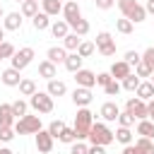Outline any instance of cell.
Listing matches in <instances>:
<instances>
[{
	"label": "cell",
	"mask_w": 154,
	"mask_h": 154,
	"mask_svg": "<svg viewBox=\"0 0 154 154\" xmlns=\"http://www.w3.org/2000/svg\"><path fill=\"white\" fill-rule=\"evenodd\" d=\"M0 154H14V152H12L10 147H0Z\"/></svg>",
	"instance_id": "db71d44e"
},
{
	"label": "cell",
	"mask_w": 154,
	"mask_h": 154,
	"mask_svg": "<svg viewBox=\"0 0 154 154\" xmlns=\"http://www.w3.org/2000/svg\"><path fill=\"white\" fill-rule=\"evenodd\" d=\"M14 140V128H0V144H7Z\"/></svg>",
	"instance_id": "ee69618b"
},
{
	"label": "cell",
	"mask_w": 154,
	"mask_h": 154,
	"mask_svg": "<svg viewBox=\"0 0 154 154\" xmlns=\"http://www.w3.org/2000/svg\"><path fill=\"white\" fill-rule=\"evenodd\" d=\"M2 17H5V10H2V5H0V19H2Z\"/></svg>",
	"instance_id": "9f6ffc18"
},
{
	"label": "cell",
	"mask_w": 154,
	"mask_h": 154,
	"mask_svg": "<svg viewBox=\"0 0 154 154\" xmlns=\"http://www.w3.org/2000/svg\"><path fill=\"white\" fill-rule=\"evenodd\" d=\"M94 2H96V7H99V10H111L116 0H94Z\"/></svg>",
	"instance_id": "c3c4849f"
},
{
	"label": "cell",
	"mask_w": 154,
	"mask_h": 154,
	"mask_svg": "<svg viewBox=\"0 0 154 154\" xmlns=\"http://www.w3.org/2000/svg\"><path fill=\"white\" fill-rule=\"evenodd\" d=\"M140 82H142V79H140V77H137L135 72H130V75H128V77H125V79L120 82V87H123L125 91H132V94H135V89L140 87Z\"/></svg>",
	"instance_id": "d6a6232c"
},
{
	"label": "cell",
	"mask_w": 154,
	"mask_h": 154,
	"mask_svg": "<svg viewBox=\"0 0 154 154\" xmlns=\"http://www.w3.org/2000/svg\"><path fill=\"white\" fill-rule=\"evenodd\" d=\"M123 154H140V152H137L135 144H125V147H123Z\"/></svg>",
	"instance_id": "816d5d0a"
},
{
	"label": "cell",
	"mask_w": 154,
	"mask_h": 154,
	"mask_svg": "<svg viewBox=\"0 0 154 154\" xmlns=\"http://www.w3.org/2000/svg\"><path fill=\"white\" fill-rule=\"evenodd\" d=\"M79 41H82V36H77V34H67L65 38H63V48L65 51H72V53H77V46H79Z\"/></svg>",
	"instance_id": "1f68e13d"
},
{
	"label": "cell",
	"mask_w": 154,
	"mask_h": 154,
	"mask_svg": "<svg viewBox=\"0 0 154 154\" xmlns=\"http://www.w3.org/2000/svg\"><path fill=\"white\" fill-rule=\"evenodd\" d=\"M41 12L48 17H58L63 12V2L60 0H41Z\"/></svg>",
	"instance_id": "44dd1931"
},
{
	"label": "cell",
	"mask_w": 154,
	"mask_h": 154,
	"mask_svg": "<svg viewBox=\"0 0 154 154\" xmlns=\"http://www.w3.org/2000/svg\"><path fill=\"white\" fill-rule=\"evenodd\" d=\"M149 82H152V84H154V72H152V75H149Z\"/></svg>",
	"instance_id": "6f0895ef"
},
{
	"label": "cell",
	"mask_w": 154,
	"mask_h": 154,
	"mask_svg": "<svg viewBox=\"0 0 154 154\" xmlns=\"http://www.w3.org/2000/svg\"><path fill=\"white\" fill-rule=\"evenodd\" d=\"M132 144L137 147V152H140V154H154V140H147V137H137Z\"/></svg>",
	"instance_id": "f1b7e54d"
},
{
	"label": "cell",
	"mask_w": 154,
	"mask_h": 154,
	"mask_svg": "<svg viewBox=\"0 0 154 154\" xmlns=\"http://www.w3.org/2000/svg\"><path fill=\"white\" fill-rule=\"evenodd\" d=\"M29 106L36 113H51L53 111V96H48L46 91H36L34 96H29Z\"/></svg>",
	"instance_id": "52a82bcc"
},
{
	"label": "cell",
	"mask_w": 154,
	"mask_h": 154,
	"mask_svg": "<svg viewBox=\"0 0 154 154\" xmlns=\"http://www.w3.org/2000/svg\"><path fill=\"white\" fill-rule=\"evenodd\" d=\"M14 51H17V48H14L10 41H2V43H0V60H7V58H12V55H14Z\"/></svg>",
	"instance_id": "f35d334b"
},
{
	"label": "cell",
	"mask_w": 154,
	"mask_h": 154,
	"mask_svg": "<svg viewBox=\"0 0 154 154\" xmlns=\"http://www.w3.org/2000/svg\"><path fill=\"white\" fill-rule=\"evenodd\" d=\"M103 91H106V96H118L120 91H123V87H120V82H116V79H111L106 87H103Z\"/></svg>",
	"instance_id": "ab89813d"
},
{
	"label": "cell",
	"mask_w": 154,
	"mask_h": 154,
	"mask_svg": "<svg viewBox=\"0 0 154 154\" xmlns=\"http://www.w3.org/2000/svg\"><path fill=\"white\" fill-rule=\"evenodd\" d=\"M111 79H113V77H111L108 72H99V75H96V84H99V87H106Z\"/></svg>",
	"instance_id": "7dc6e473"
},
{
	"label": "cell",
	"mask_w": 154,
	"mask_h": 154,
	"mask_svg": "<svg viewBox=\"0 0 154 154\" xmlns=\"http://www.w3.org/2000/svg\"><path fill=\"white\" fill-rule=\"evenodd\" d=\"M2 41H7V38H5V29L0 26V43H2Z\"/></svg>",
	"instance_id": "11a10c76"
},
{
	"label": "cell",
	"mask_w": 154,
	"mask_h": 154,
	"mask_svg": "<svg viewBox=\"0 0 154 154\" xmlns=\"http://www.w3.org/2000/svg\"><path fill=\"white\" fill-rule=\"evenodd\" d=\"M36 2H41V0H36Z\"/></svg>",
	"instance_id": "91938a15"
},
{
	"label": "cell",
	"mask_w": 154,
	"mask_h": 154,
	"mask_svg": "<svg viewBox=\"0 0 154 154\" xmlns=\"http://www.w3.org/2000/svg\"><path fill=\"white\" fill-rule=\"evenodd\" d=\"M31 26L36 29V31H43V29H51V17L48 14H43V12H38L34 19H31Z\"/></svg>",
	"instance_id": "f546056e"
},
{
	"label": "cell",
	"mask_w": 154,
	"mask_h": 154,
	"mask_svg": "<svg viewBox=\"0 0 154 154\" xmlns=\"http://www.w3.org/2000/svg\"><path fill=\"white\" fill-rule=\"evenodd\" d=\"M96 51L103 55V58H111V55H116V41H113V36L108 34V31H99L96 34Z\"/></svg>",
	"instance_id": "5b68a950"
},
{
	"label": "cell",
	"mask_w": 154,
	"mask_h": 154,
	"mask_svg": "<svg viewBox=\"0 0 154 154\" xmlns=\"http://www.w3.org/2000/svg\"><path fill=\"white\" fill-rule=\"evenodd\" d=\"M22 14L19 12H5V17H2V29L5 31H19L22 29Z\"/></svg>",
	"instance_id": "9a60e30c"
},
{
	"label": "cell",
	"mask_w": 154,
	"mask_h": 154,
	"mask_svg": "<svg viewBox=\"0 0 154 154\" xmlns=\"http://www.w3.org/2000/svg\"><path fill=\"white\" fill-rule=\"evenodd\" d=\"M118 125H120V128H132V125H135V118H132L128 111H120V113H118Z\"/></svg>",
	"instance_id": "60d3db41"
},
{
	"label": "cell",
	"mask_w": 154,
	"mask_h": 154,
	"mask_svg": "<svg viewBox=\"0 0 154 154\" xmlns=\"http://www.w3.org/2000/svg\"><path fill=\"white\" fill-rule=\"evenodd\" d=\"M137 137H147V140H154V123L152 120H137V128H135Z\"/></svg>",
	"instance_id": "7402d4cb"
},
{
	"label": "cell",
	"mask_w": 154,
	"mask_h": 154,
	"mask_svg": "<svg viewBox=\"0 0 154 154\" xmlns=\"http://www.w3.org/2000/svg\"><path fill=\"white\" fill-rule=\"evenodd\" d=\"M116 31H118V34H125V36H128V34H132V31H135V24H132L130 19L120 17V19H116Z\"/></svg>",
	"instance_id": "e575fe53"
},
{
	"label": "cell",
	"mask_w": 154,
	"mask_h": 154,
	"mask_svg": "<svg viewBox=\"0 0 154 154\" xmlns=\"http://www.w3.org/2000/svg\"><path fill=\"white\" fill-rule=\"evenodd\" d=\"M91 125H94V113H91L89 108H77L75 125H72L77 142H82V140H87V137H89V130H91Z\"/></svg>",
	"instance_id": "6da1fadb"
},
{
	"label": "cell",
	"mask_w": 154,
	"mask_h": 154,
	"mask_svg": "<svg viewBox=\"0 0 154 154\" xmlns=\"http://www.w3.org/2000/svg\"><path fill=\"white\" fill-rule=\"evenodd\" d=\"M144 10H147L149 14H154V0H147V5H144Z\"/></svg>",
	"instance_id": "f5cc1de1"
},
{
	"label": "cell",
	"mask_w": 154,
	"mask_h": 154,
	"mask_svg": "<svg viewBox=\"0 0 154 154\" xmlns=\"http://www.w3.org/2000/svg\"><path fill=\"white\" fill-rule=\"evenodd\" d=\"M113 137H116V142H120L123 147H125V144H132V142H135V132H132L130 128H120V125H118V130L113 132Z\"/></svg>",
	"instance_id": "cb8c5ba5"
},
{
	"label": "cell",
	"mask_w": 154,
	"mask_h": 154,
	"mask_svg": "<svg viewBox=\"0 0 154 154\" xmlns=\"http://www.w3.org/2000/svg\"><path fill=\"white\" fill-rule=\"evenodd\" d=\"M94 51H96L94 41H79V46H77V55H79V58H89Z\"/></svg>",
	"instance_id": "d590c367"
},
{
	"label": "cell",
	"mask_w": 154,
	"mask_h": 154,
	"mask_svg": "<svg viewBox=\"0 0 154 154\" xmlns=\"http://www.w3.org/2000/svg\"><path fill=\"white\" fill-rule=\"evenodd\" d=\"M34 142H36V149H38L41 154H51V152H53V142H55V140L48 135V130H43V128H41V130L34 135Z\"/></svg>",
	"instance_id": "9c48e42d"
},
{
	"label": "cell",
	"mask_w": 154,
	"mask_h": 154,
	"mask_svg": "<svg viewBox=\"0 0 154 154\" xmlns=\"http://www.w3.org/2000/svg\"><path fill=\"white\" fill-rule=\"evenodd\" d=\"M46 130H48V135H51L53 140H58V137H60V132L65 130V123H63V120H51Z\"/></svg>",
	"instance_id": "8d00e7d4"
},
{
	"label": "cell",
	"mask_w": 154,
	"mask_h": 154,
	"mask_svg": "<svg viewBox=\"0 0 154 154\" xmlns=\"http://www.w3.org/2000/svg\"><path fill=\"white\" fill-rule=\"evenodd\" d=\"M10 106H12V113H14V118H17V120H19V118H24V116L29 113V103H26L24 99H17V101H12Z\"/></svg>",
	"instance_id": "4dcf8cb0"
},
{
	"label": "cell",
	"mask_w": 154,
	"mask_h": 154,
	"mask_svg": "<svg viewBox=\"0 0 154 154\" xmlns=\"http://www.w3.org/2000/svg\"><path fill=\"white\" fill-rule=\"evenodd\" d=\"M14 2H19V5H22V2H24V0H14Z\"/></svg>",
	"instance_id": "680465c9"
},
{
	"label": "cell",
	"mask_w": 154,
	"mask_h": 154,
	"mask_svg": "<svg viewBox=\"0 0 154 154\" xmlns=\"http://www.w3.org/2000/svg\"><path fill=\"white\" fill-rule=\"evenodd\" d=\"M89 152V144H84V142H72V147H70V154H87Z\"/></svg>",
	"instance_id": "bcb514c9"
},
{
	"label": "cell",
	"mask_w": 154,
	"mask_h": 154,
	"mask_svg": "<svg viewBox=\"0 0 154 154\" xmlns=\"http://www.w3.org/2000/svg\"><path fill=\"white\" fill-rule=\"evenodd\" d=\"M0 79H2V84H5V87H19V82H22V75H19V70H14V67H7V70H2Z\"/></svg>",
	"instance_id": "ffe728a7"
},
{
	"label": "cell",
	"mask_w": 154,
	"mask_h": 154,
	"mask_svg": "<svg viewBox=\"0 0 154 154\" xmlns=\"http://www.w3.org/2000/svg\"><path fill=\"white\" fill-rule=\"evenodd\" d=\"M123 60H125L128 65H137V63L142 60V53H137V51H125V55H123Z\"/></svg>",
	"instance_id": "7bdbcfd3"
},
{
	"label": "cell",
	"mask_w": 154,
	"mask_h": 154,
	"mask_svg": "<svg viewBox=\"0 0 154 154\" xmlns=\"http://www.w3.org/2000/svg\"><path fill=\"white\" fill-rule=\"evenodd\" d=\"M75 82H77V87H84V89H91V87L96 84V75H94L91 70H87V67H82V70H77V72H75Z\"/></svg>",
	"instance_id": "4fadbf2b"
},
{
	"label": "cell",
	"mask_w": 154,
	"mask_h": 154,
	"mask_svg": "<svg viewBox=\"0 0 154 154\" xmlns=\"http://www.w3.org/2000/svg\"><path fill=\"white\" fill-rule=\"evenodd\" d=\"M17 118L12 113V106L10 103H0V128H14Z\"/></svg>",
	"instance_id": "ac0fdd59"
},
{
	"label": "cell",
	"mask_w": 154,
	"mask_h": 154,
	"mask_svg": "<svg viewBox=\"0 0 154 154\" xmlns=\"http://www.w3.org/2000/svg\"><path fill=\"white\" fill-rule=\"evenodd\" d=\"M135 96H137V99H142L144 103H147V101H152V99H154V84H152L149 79H142V82H140V87L135 89Z\"/></svg>",
	"instance_id": "e0dca14e"
},
{
	"label": "cell",
	"mask_w": 154,
	"mask_h": 154,
	"mask_svg": "<svg viewBox=\"0 0 154 154\" xmlns=\"http://www.w3.org/2000/svg\"><path fill=\"white\" fill-rule=\"evenodd\" d=\"M63 19L67 22V24H72V22H77V19H82V10H79V5H77V0H67L65 5H63Z\"/></svg>",
	"instance_id": "30bf717a"
},
{
	"label": "cell",
	"mask_w": 154,
	"mask_h": 154,
	"mask_svg": "<svg viewBox=\"0 0 154 154\" xmlns=\"http://www.w3.org/2000/svg\"><path fill=\"white\" fill-rule=\"evenodd\" d=\"M87 154H106V147H99V144H89V152Z\"/></svg>",
	"instance_id": "681fc988"
},
{
	"label": "cell",
	"mask_w": 154,
	"mask_h": 154,
	"mask_svg": "<svg viewBox=\"0 0 154 154\" xmlns=\"http://www.w3.org/2000/svg\"><path fill=\"white\" fill-rule=\"evenodd\" d=\"M142 63L154 72V46H149V48H144V53H142Z\"/></svg>",
	"instance_id": "b9f144b4"
},
{
	"label": "cell",
	"mask_w": 154,
	"mask_h": 154,
	"mask_svg": "<svg viewBox=\"0 0 154 154\" xmlns=\"http://www.w3.org/2000/svg\"><path fill=\"white\" fill-rule=\"evenodd\" d=\"M58 142H63V144H72V142H77V137H75V130L65 125V130L60 132V137H58Z\"/></svg>",
	"instance_id": "74e56055"
},
{
	"label": "cell",
	"mask_w": 154,
	"mask_h": 154,
	"mask_svg": "<svg viewBox=\"0 0 154 154\" xmlns=\"http://www.w3.org/2000/svg\"><path fill=\"white\" fill-rule=\"evenodd\" d=\"M147 120H152V123H154V99H152V101H147Z\"/></svg>",
	"instance_id": "f907efd6"
},
{
	"label": "cell",
	"mask_w": 154,
	"mask_h": 154,
	"mask_svg": "<svg viewBox=\"0 0 154 154\" xmlns=\"http://www.w3.org/2000/svg\"><path fill=\"white\" fill-rule=\"evenodd\" d=\"M38 89H36V82L31 79V77H22V82H19V94L22 96H34Z\"/></svg>",
	"instance_id": "4316f807"
},
{
	"label": "cell",
	"mask_w": 154,
	"mask_h": 154,
	"mask_svg": "<svg viewBox=\"0 0 154 154\" xmlns=\"http://www.w3.org/2000/svg\"><path fill=\"white\" fill-rule=\"evenodd\" d=\"M130 72H132V65H128L125 60H116V63L111 65V70H108V75H111L116 82H123Z\"/></svg>",
	"instance_id": "7c38bea8"
},
{
	"label": "cell",
	"mask_w": 154,
	"mask_h": 154,
	"mask_svg": "<svg viewBox=\"0 0 154 154\" xmlns=\"http://www.w3.org/2000/svg\"><path fill=\"white\" fill-rule=\"evenodd\" d=\"M38 77H43L46 82H51V79L58 77V67H55L51 60H41V63H38Z\"/></svg>",
	"instance_id": "d6986e66"
},
{
	"label": "cell",
	"mask_w": 154,
	"mask_h": 154,
	"mask_svg": "<svg viewBox=\"0 0 154 154\" xmlns=\"http://www.w3.org/2000/svg\"><path fill=\"white\" fill-rule=\"evenodd\" d=\"M65 58H67V51H65L63 46H51V48L46 51V60H51L53 65H63Z\"/></svg>",
	"instance_id": "2e32d148"
},
{
	"label": "cell",
	"mask_w": 154,
	"mask_h": 154,
	"mask_svg": "<svg viewBox=\"0 0 154 154\" xmlns=\"http://www.w3.org/2000/svg\"><path fill=\"white\" fill-rule=\"evenodd\" d=\"M89 144H99V147H108V144H113L116 142V137H113V130L106 125V123H99V120H94V125H91V130H89Z\"/></svg>",
	"instance_id": "3957f363"
},
{
	"label": "cell",
	"mask_w": 154,
	"mask_h": 154,
	"mask_svg": "<svg viewBox=\"0 0 154 154\" xmlns=\"http://www.w3.org/2000/svg\"><path fill=\"white\" fill-rule=\"evenodd\" d=\"M116 2H118L120 14H123L125 19H130L132 24H140V22L147 19V10H144V5H140L137 0H116Z\"/></svg>",
	"instance_id": "7a4b0ae2"
},
{
	"label": "cell",
	"mask_w": 154,
	"mask_h": 154,
	"mask_svg": "<svg viewBox=\"0 0 154 154\" xmlns=\"http://www.w3.org/2000/svg\"><path fill=\"white\" fill-rule=\"evenodd\" d=\"M46 94L48 96H65L67 94V87H65L63 79H51L48 87H46Z\"/></svg>",
	"instance_id": "603a6c76"
},
{
	"label": "cell",
	"mask_w": 154,
	"mask_h": 154,
	"mask_svg": "<svg viewBox=\"0 0 154 154\" xmlns=\"http://www.w3.org/2000/svg\"><path fill=\"white\" fill-rule=\"evenodd\" d=\"M118 113H120V108H118L116 101H106V103H101L99 116L103 118V123H116V120H118Z\"/></svg>",
	"instance_id": "5bb4252c"
},
{
	"label": "cell",
	"mask_w": 154,
	"mask_h": 154,
	"mask_svg": "<svg viewBox=\"0 0 154 154\" xmlns=\"http://www.w3.org/2000/svg\"><path fill=\"white\" fill-rule=\"evenodd\" d=\"M38 12H41V10H38V2H36V0H24V2H22V10H19V14H22V17L34 19Z\"/></svg>",
	"instance_id": "484cf974"
},
{
	"label": "cell",
	"mask_w": 154,
	"mask_h": 154,
	"mask_svg": "<svg viewBox=\"0 0 154 154\" xmlns=\"http://www.w3.org/2000/svg\"><path fill=\"white\" fill-rule=\"evenodd\" d=\"M51 34H53L55 38H65V36L70 34V24H67L65 19H58V22H51Z\"/></svg>",
	"instance_id": "d4e9b609"
},
{
	"label": "cell",
	"mask_w": 154,
	"mask_h": 154,
	"mask_svg": "<svg viewBox=\"0 0 154 154\" xmlns=\"http://www.w3.org/2000/svg\"><path fill=\"white\" fill-rule=\"evenodd\" d=\"M91 99H94L91 89H84V87H75V91H72V103H75L77 108H87V106L91 103Z\"/></svg>",
	"instance_id": "8fae6325"
},
{
	"label": "cell",
	"mask_w": 154,
	"mask_h": 154,
	"mask_svg": "<svg viewBox=\"0 0 154 154\" xmlns=\"http://www.w3.org/2000/svg\"><path fill=\"white\" fill-rule=\"evenodd\" d=\"M38 130H41V116L26 113L24 118H19L14 123V135H36Z\"/></svg>",
	"instance_id": "277c9868"
},
{
	"label": "cell",
	"mask_w": 154,
	"mask_h": 154,
	"mask_svg": "<svg viewBox=\"0 0 154 154\" xmlns=\"http://www.w3.org/2000/svg\"><path fill=\"white\" fill-rule=\"evenodd\" d=\"M70 29H72V34H77V36H87V34H89V22L82 17V19H77V22H72Z\"/></svg>",
	"instance_id": "836d02e7"
},
{
	"label": "cell",
	"mask_w": 154,
	"mask_h": 154,
	"mask_svg": "<svg viewBox=\"0 0 154 154\" xmlns=\"http://www.w3.org/2000/svg\"><path fill=\"white\" fill-rule=\"evenodd\" d=\"M125 111H128L135 120H144V118H147V103H144L142 99H137V96H130V99L125 101Z\"/></svg>",
	"instance_id": "ba28073f"
},
{
	"label": "cell",
	"mask_w": 154,
	"mask_h": 154,
	"mask_svg": "<svg viewBox=\"0 0 154 154\" xmlns=\"http://www.w3.org/2000/svg\"><path fill=\"white\" fill-rule=\"evenodd\" d=\"M135 75H137V77H140V79H147V77H149V75H152V70H149V67H147V65H144V63H142V60H140V63H137V65H135Z\"/></svg>",
	"instance_id": "f6af8a7d"
},
{
	"label": "cell",
	"mask_w": 154,
	"mask_h": 154,
	"mask_svg": "<svg viewBox=\"0 0 154 154\" xmlns=\"http://www.w3.org/2000/svg\"><path fill=\"white\" fill-rule=\"evenodd\" d=\"M82 60H84V58H79L77 53H67V58H65V63H63V65L75 75L77 70H82Z\"/></svg>",
	"instance_id": "83f0119b"
},
{
	"label": "cell",
	"mask_w": 154,
	"mask_h": 154,
	"mask_svg": "<svg viewBox=\"0 0 154 154\" xmlns=\"http://www.w3.org/2000/svg\"><path fill=\"white\" fill-rule=\"evenodd\" d=\"M12 60V65L10 67H14V70H24V67H29L31 65V60H34V48L31 46H24V48H19V51H14V55L10 58Z\"/></svg>",
	"instance_id": "8992f818"
}]
</instances>
